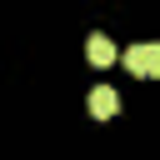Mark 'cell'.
<instances>
[{
	"mask_svg": "<svg viewBox=\"0 0 160 160\" xmlns=\"http://www.w3.org/2000/svg\"><path fill=\"white\" fill-rule=\"evenodd\" d=\"M115 110H120V95H115L110 85H95V90H90V115H95V120H110Z\"/></svg>",
	"mask_w": 160,
	"mask_h": 160,
	"instance_id": "7a4b0ae2",
	"label": "cell"
},
{
	"mask_svg": "<svg viewBox=\"0 0 160 160\" xmlns=\"http://www.w3.org/2000/svg\"><path fill=\"white\" fill-rule=\"evenodd\" d=\"M85 55H90V65H115V45H110V35H90V45H85Z\"/></svg>",
	"mask_w": 160,
	"mask_h": 160,
	"instance_id": "3957f363",
	"label": "cell"
},
{
	"mask_svg": "<svg viewBox=\"0 0 160 160\" xmlns=\"http://www.w3.org/2000/svg\"><path fill=\"white\" fill-rule=\"evenodd\" d=\"M120 60H125L130 75H140V80H160V40H140V45H130Z\"/></svg>",
	"mask_w": 160,
	"mask_h": 160,
	"instance_id": "6da1fadb",
	"label": "cell"
}]
</instances>
